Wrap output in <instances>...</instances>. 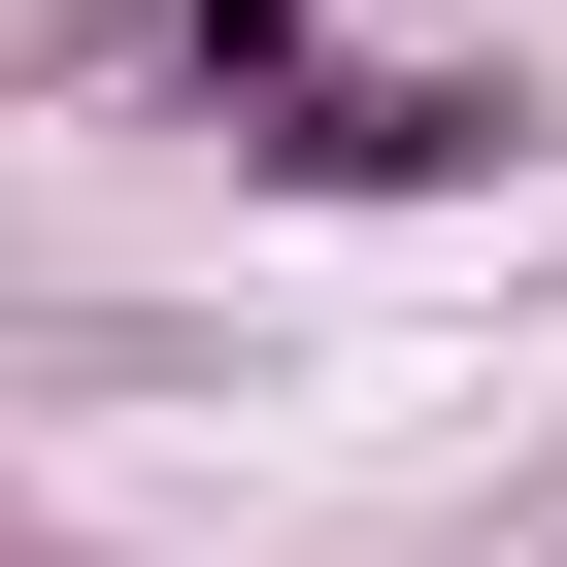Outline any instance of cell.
<instances>
[{"label": "cell", "mask_w": 567, "mask_h": 567, "mask_svg": "<svg viewBox=\"0 0 567 567\" xmlns=\"http://www.w3.org/2000/svg\"><path fill=\"white\" fill-rule=\"evenodd\" d=\"M267 200H501L534 167V68H301V101H234Z\"/></svg>", "instance_id": "cell-1"}, {"label": "cell", "mask_w": 567, "mask_h": 567, "mask_svg": "<svg viewBox=\"0 0 567 567\" xmlns=\"http://www.w3.org/2000/svg\"><path fill=\"white\" fill-rule=\"evenodd\" d=\"M167 68H200V101H301V68H334V0H167Z\"/></svg>", "instance_id": "cell-2"}]
</instances>
